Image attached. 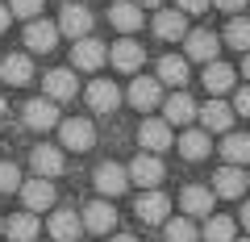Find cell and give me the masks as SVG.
<instances>
[{"mask_svg":"<svg viewBox=\"0 0 250 242\" xmlns=\"http://www.w3.org/2000/svg\"><path fill=\"white\" fill-rule=\"evenodd\" d=\"M221 154H225L229 167H246V163H250V134H225Z\"/></svg>","mask_w":250,"mask_h":242,"instance_id":"484cf974","label":"cell"},{"mask_svg":"<svg viewBox=\"0 0 250 242\" xmlns=\"http://www.w3.org/2000/svg\"><path fill=\"white\" fill-rule=\"evenodd\" d=\"M29 167H34V176H38V179L59 176V171H62V151H59V146H50V142L34 146V154H29Z\"/></svg>","mask_w":250,"mask_h":242,"instance_id":"30bf717a","label":"cell"},{"mask_svg":"<svg viewBox=\"0 0 250 242\" xmlns=\"http://www.w3.org/2000/svg\"><path fill=\"white\" fill-rule=\"evenodd\" d=\"M196 113L200 109H196V100L188 96V92H171L167 105H163V121H167V126H188Z\"/></svg>","mask_w":250,"mask_h":242,"instance_id":"7c38bea8","label":"cell"},{"mask_svg":"<svg viewBox=\"0 0 250 242\" xmlns=\"http://www.w3.org/2000/svg\"><path fill=\"white\" fill-rule=\"evenodd\" d=\"M154 34L163 38V42H179V38H188V21L179 9H159V17H154Z\"/></svg>","mask_w":250,"mask_h":242,"instance_id":"2e32d148","label":"cell"},{"mask_svg":"<svg viewBox=\"0 0 250 242\" xmlns=\"http://www.w3.org/2000/svg\"><path fill=\"white\" fill-rule=\"evenodd\" d=\"M213 192L217 197H242V192H246V176H242V167H221L213 176Z\"/></svg>","mask_w":250,"mask_h":242,"instance_id":"603a6c76","label":"cell"},{"mask_svg":"<svg viewBox=\"0 0 250 242\" xmlns=\"http://www.w3.org/2000/svg\"><path fill=\"white\" fill-rule=\"evenodd\" d=\"M175 146H179V154H184V159H192V163L205 159V154H208V130H188Z\"/></svg>","mask_w":250,"mask_h":242,"instance_id":"f1b7e54d","label":"cell"},{"mask_svg":"<svg viewBox=\"0 0 250 242\" xmlns=\"http://www.w3.org/2000/svg\"><path fill=\"white\" fill-rule=\"evenodd\" d=\"M175 9H184V13H205L208 0H175Z\"/></svg>","mask_w":250,"mask_h":242,"instance_id":"8d00e7d4","label":"cell"},{"mask_svg":"<svg viewBox=\"0 0 250 242\" xmlns=\"http://www.w3.org/2000/svg\"><path fill=\"white\" fill-rule=\"evenodd\" d=\"M0 234H4V221H0Z\"/></svg>","mask_w":250,"mask_h":242,"instance_id":"f6af8a7d","label":"cell"},{"mask_svg":"<svg viewBox=\"0 0 250 242\" xmlns=\"http://www.w3.org/2000/svg\"><path fill=\"white\" fill-rule=\"evenodd\" d=\"M83 225H88V234H108L117 225V209L108 205V200H92V205L83 209Z\"/></svg>","mask_w":250,"mask_h":242,"instance_id":"e0dca14e","label":"cell"},{"mask_svg":"<svg viewBox=\"0 0 250 242\" xmlns=\"http://www.w3.org/2000/svg\"><path fill=\"white\" fill-rule=\"evenodd\" d=\"M217 50H221V38L213 29H192L188 34V59H200V63H217Z\"/></svg>","mask_w":250,"mask_h":242,"instance_id":"52a82bcc","label":"cell"},{"mask_svg":"<svg viewBox=\"0 0 250 242\" xmlns=\"http://www.w3.org/2000/svg\"><path fill=\"white\" fill-rule=\"evenodd\" d=\"M242 225H246V230H250V200H246V205H242Z\"/></svg>","mask_w":250,"mask_h":242,"instance_id":"60d3db41","label":"cell"},{"mask_svg":"<svg viewBox=\"0 0 250 242\" xmlns=\"http://www.w3.org/2000/svg\"><path fill=\"white\" fill-rule=\"evenodd\" d=\"M34 238H38V217L34 213L9 217V242H34Z\"/></svg>","mask_w":250,"mask_h":242,"instance_id":"f546056e","label":"cell"},{"mask_svg":"<svg viewBox=\"0 0 250 242\" xmlns=\"http://www.w3.org/2000/svg\"><path fill=\"white\" fill-rule=\"evenodd\" d=\"M13 17H25V21H38V13H42V0H9Z\"/></svg>","mask_w":250,"mask_h":242,"instance_id":"e575fe53","label":"cell"},{"mask_svg":"<svg viewBox=\"0 0 250 242\" xmlns=\"http://www.w3.org/2000/svg\"><path fill=\"white\" fill-rule=\"evenodd\" d=\"M159 75H138L134 84H129V105L134 109H154L159 105Z\"/></svg>","mask_w":250,"mask_h":242,"instance_id":"ac0fdd59","label":"cell"},{"mask_svg":"<svg viewBox=\"0 0 250 242\" xmlns=\"http://www.w3.org/2000/svg\"><path fill=\"white\" fill-rule=\"evenodd\" d=\"M17 188H25L21 184V171L13 163H0V192H17Z\"/></svg>","mask_w":250,"mask_h":242,"instance_id":"836d02e7","label":"cell"},{"mask_svg":"<svg viewBox=\"0 0 250 242\" xmlns=\"http://www.w3.org/2000/svg\"><path fill=\"white\" fill-rule=\"evenodd\" d=\"M205 242H238L233 238V217H208L205 221Z\"/></svg>","mask_w":250,"mask_h":242,"instance_id":"4dcf8cb0","label":"cell"},{"mask_svg":"<svg viewBox=\"0 0 250 242\" xmlns=\"http://www.w3.org/2000/svg\"><path fill=\"white\" fill-rule=\"evenodd\" d=\"M163 230H167V242H196V225L188 217H171Z\"/></svg>","mask_w":250,"mask_h":242,"instance_id":"d6a6232c","label":"cell"},{"mask_svg":"<svg viewBox=\"0 0 250 242\" xmlns=\"http://www.w3.org/2000/svg\"><path fill=\"white\" fill-rule=\"evenodd\" d=\"M104 59H113V50L96 38H83L71 46V67H80V71H96V67H104Z\"/></svg>","mask_w":250,"mask_h":242,"instance_id":"6da1fadb","label":"cell"},{"mask_svg":"<svg viewBox=\"0 0 250 242\" xmlns=\"http://www.w3.org/2000/svg\"><path fill=\"white\" fill-rule=\"evenodd\" d=\"M217 9H225V13H233V9H242V4H246V0H213Z\"/></svg>","mask_w":250,"mask_h":242,"instance_id":"74e56055","label":"cell"},{"mask_svg":"<svg viewBox=\"0 0 250 242\" xmlns=\"http://www.w3.org/2000/svg\"><path fill=\"white\" fill-rule=\"evenodd\" d=\"M233 117H238V113H233V105H225V100H208V105L205 109H200V121H205V130H229L233 126Z\"/></svg>","mask_w":250,"mask_h":242,"instance_id":"cb8c5ba5","label":"cell"},{"mask_svg":"<svg viewBox=\"0 0 250 242\" xmlns=\"http://www.w3.org/2000/svg\"><path fill=\"white\" fill-rule=\"evenodd\" d=\"M108 21H113L121 34H134V29H142V9H138L134 0H117L113 9H108Z\"/></svg>","mask_w":250,"mask_h":242,"instance_id":"44dd1931","label":"cell"},{"mask_svg":"<svg viewBox=\"0 0 250 242\" xmlns=\"http://www.w3.org/2000/svg\"><path fill=\"white\" fill-rule=\"evenodd\" d=\"M59 34H62V29L50 25V21H29V25H25V46L34 54H50L54 46H59Z\"/></svg>","mask_w":250,"mask_h":242,"instance_id":"ba28073f","label":"cell"},{"mask_svg":"<svg viewBox=\"0 0 250 242\" xmlns=\"http://www.w3.org/2000/svg\"><path fill=\"white\" fill-rule=\"evenodd\" d=\"M242 242H250V238H242Z\"/></svg>","mask_w":250,"mask_h":242,"instance_id":"bcb514c9","label":"cell"},{"mask_svg":"<svg viewBox=\"0 0 250 242\" xmlns=\"http://www.w3.org/2000/svg\"><path fill=\"white\" fill-rule=\"evenodd\" d=\"M233 113L250 117V84H246V88H238V96H233Z\"/></svg>","mask_w":250,"mask_h":242,"instance_id":"d590c367","label":"cell"},{"mask_svg":"<svg viewBox=\"0 0 250 242\" xmlns=\"http://www.w3.org/2000/svg\"><path fill=\"white\" fill-rule=\"evenodd\" d=\"M4 109H9V105H4V96H0V117H4Z\"/></svg>","mask_w":250,"mask_h":242,"instance_id":"ee69618b","label":"cell"},{"mask_svg":"<svg viewBox=\"0 0 250 242\" xmlns=\"http://www.w3.org/2000/svg\"><path fill=\"white\" fill-rule=\"evenodd\" d=\"M205 88L213 92V96L229 92V88H233V67H229V63H208V67H205Z\"/></svg>","mask_w":250,"mask_h":242,"instance_id":"83f0119b","label":"cell"},{"mask_svg":"<svg viewBox=\"0 0 250 242\" xmlns=\"http://www.w3.org/2000/svg\"><path fill=\"white\" fill-rule=\"evenodd\" d=\"M159 80L171 84V88H184L192 75H188V59H179V54H163L159 59Z\"/></svg>","mask_w":250,"mask_h":242,"instance_id":"d4e9b609","label":"cell"},{"mask_svg":"<svg viewBox=\"0 0 250 242\" xmlns=\"http://www.w3.org/2000/svg\"><path fill=\"white\" fill-rule=\"evenodd\" d=\"M242 75H246V80H250V54H246V63H242Z\"/></svg>","mask_w":250,"mask_h":242,"instance_id":"7bdbcfd3","label":"cell"},{"mask_svg":"<svg viewBox=\"0 0 250 242\" xmlns=\"http://www.w3.org/2000/svg\"><path fill=\"white\" fill-rule=\"evenodd\" d=\"M134 179H129V167H117V163H100L96 167V188L104 197H121Z\"/></svg>","mask_w":250,"mask_h":242,"instance_id":"9c48e42d","label":"cell"},{"mask_svg":"<svg viewBox=\"0 0 250 242\" xmlns=\"http://www.w3.org/2000/svg\"><path fill=\"white\" fill-rule=\"evenodd\" d=\"M108 242H138V238H129V234H117V238H108Z\"/></svg>","mask_w":250,"mask_h":242,"instance_id":"b9f144b4","label":"cell"},{"mask_svg":"<svg viewBox=\"0 0 250 242\" xmlns=\"http://www.w3.org/2000/svg\"><path fill=\"white\" fill-rule=\"evenodd\" d=\"M59 138L67 151H92V142H96V130H92V121H83V117H67L59 126Z\"/></svg>","mask_w":250,"mask_h":242,"instance_id":"7a4b0ae2","label":"cell"},{"mask_svg":"<svg viewBox=\"0 0 250 242\" xmlns=\"http://www.w3.org/2000/svg\"><path fill=\"white\" fill-rule=\"evenodd\" d=\"M167 209H171V200L163 197V192H142L138 205H134V213L142 217L146 225H167Z\"/></svg>","mask_w":250,"mask_h":242,"instance_id":"8fae6325","label":"cell"},{"mask_svg":"<svg viewBox=\"0 0 250 242\" xmlns=\"http://www.w3.org/2000/svg\"><path fill=\"white\" fill-rule=\"evenodd\" d=\"M134 4H138V9H159L163 0H134Z\"/></svg>","mask_w":250,"mask_h":242,"instance_id":"ab89813d","label":"cell"},{"mask_svg":"<svg viewBox=\"0 0 250 242\" xmlns=\"http://www.w3.org/2000/svg\"><path fill=\"white\" fill-rule=\"evenodd\" d=\"M21 200H25L29 213H38V209H50V205H54V184H50V179H38V176H34L25 188H21Z\"/></svg>","mask_w":250,"mask_h":242,"instance_id":"d6986e66","label":"cell"},{"mask_svg":"<svg viewBox=\"0 0 250 242\" xmlns=\"http://www.w3.org/2000/svg\"><path fill=\"white\" fill-rule=\"evenodd\" d=\"M0 80L4 84H29L34 80V63H29V54H4L0 59Z\"/></svg>","mask_w":250,"mask_h":242,"instance_id":"9a60e30c","label":"cell"},{"mask_svg":"<svg viewBox=\"0 0 250 242\" xmlns=\"http://www.w3.org/2000/svg\"><path fill=\"white\" fill-rule=\"evenodd\" d=\"M213 200H217V192H208V188H200V184H192V188H184L179 205H184V213H188V217H208Z\"/></svg>","mask_w":250,"mask_h":242,"instance_id":"ffe728a7","label":"cell"},{"mask_svg":"<svg viewBox=\"0 0 250 242\" xmlns=\"http://www.w3.org/2000/svg\"><path fill=\"white\" fill-rule=\"evenodd\" d=\"M59 29L71 38V42H83V38L92 34V13L80 9V4H62V13H59Z\"/></svg>","mask_w":250,"mask_h":242,"instance_id":"277c9868","label":"cell"},{"mask_svg":"<svg viewBox=\"0 0 250 242\" xmlns=\"http://www.w3.org/2000/svg\"><path fill=\"white\" fill-rule=\"evenodd\" d=\"M9 17H13V9H9V4H0V29H9Z\"/></svg>","mask_w":250,"mask_h":242,"instance_id":"f35d334b","label":"cell"},{"mask_svg":"<svg viewBox=\"0 0 250 242\" xmlns=\"http://www.w3.org/2000/svg\"><path fill=\"white\" fill-rule=\"evenodd\" d=\"M113 63L121 67V71H138L142 67V42H113Z\"/></svg>","mask_w":250,"mask_h":242,"instance_id":"4316f807","label":"cell"},{"mask_svg":"<svg viewBox=\"0 0 250 242\" xmlns=\"http://www.w3.org/2000/svg\"><path fill=\"white\" fill-rule=\"evenodd\" d=\"M88 105L96 109V113H113L117 105H121V92H117V84L113 80H96L88 88Z\"/></svg>","mask_w":250,"mask_h":242,"instance_id":"7402d4cb","label":"cell"},{"mask_svg":"<svg viewBox=\"0 0 250 242\" xmlns=\"http://www.w3.org/2000/svg\"><path fill=\"white\" fill-rule=\"evenodd\" d=\"M54 105H59V100H50V96H34L25 105V126L29 130H54V126H62Z\"/></svg>","mask_w":250,"mask_h":242,"instance_id":"5b68a950","label":"cell"},{"mask_svg":"<svg viewBox=\"0 0 250 242\" xmlns=\"http://www.w3.org/2000/svg\"><path fill=\"white\" fill-rule=\"evenodd\" d=\"M225 42H229L233 50H250V21L246 17H233L229 25H225Z\"/></svg>","mask_w":250,"mask_h":242,"instance_id":"1f68e13d","label":"cell"},{"mask_svg":"<svg viewBox=\"0 0 250 242\" xmlns=\"http://www.w3.org/2000/svg\"><path fill=\"white\" fill-rule=\"evenodd\" d=\"M42 88L50 100H71L75 96V71L71 67H54V71L42 75Z\"/></svg>","mask_w":250,"mask_h":242,"instance_id":"4fadbf2b","label":"cell"},{"mask_svg":"<svg viewBox=\"0 0 250 242\" xmlns=\"http://www.w3.org/2000/svg\"><path fill=\"white\" fill-rule=\"evenodd\" d=\"M83 217H75L71 209H59V213H50V238L54 242H80L83 238Z\"/></svg>","mask_w":250,"mask_h":242,"instance_id":"8992f818","label":"cell"},{"mask_svg":"<svg viewBox=\"0 0 250 242\" xmlns=\"http://www.w3.org/2000/svg\"><path fill=\"white\" fill-rule=\"evenodd\" d=\"M138 142H142L146 154H159V151H167L175 138H171V126H167V121H142V130H138Z\"/></svg>","mask_w":250,"mask_h":242,"instance_id":"5bb4252c","label":"cell"},{"mask_svg":"<svg viewBox=\"0 0 250 242\" xmlns=\"http://www.w3.org/2000/svg\"><path fill=\"white\" fill-rule=\"evenodd\" d=\"M129 179L142 184V188H150V192H159V184H163V163H159V154L138 151V159L129 163Z\"/></svg>","mask_w":250,"mask_h":242,"instance_id":"3957f363","label":"cell"}]
</instances>
